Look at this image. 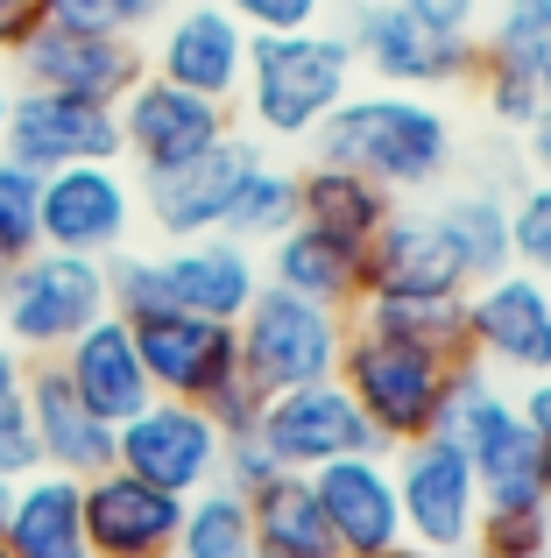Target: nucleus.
I'll return each instance as SVG.
<instances>
[{"label":"nucleus","instance_id":"12","mask_svg":"<svg viewBox=\"0 0 551 558\" xmlns=\"http://www.w3.org/2000/svg\"><path fill=\"white\" fill-rule=\"evenodd\" d=\"M248 22H241L226 0H177L163 22L149 28L142 57H149L156 78L184 85V93H206V99H241V78H248Z\"/></svg>","mask_w":551,"mask_h":558},{"label":"nucleus","instance_id":"50","mask_svg":"<svg viewBox=\"0 0 551 558\" xmlns=\"http://www.w3.org/2000/svg\"><path fill=\"white\" fill-rule=\"evenodd\" d=\"M255 558H290V551H255Z\"/></svg>","mask_w":551,"mask_h":558},{"label":"nucleus","instance_id":"24","mask_svg":"<svg viewBox=\"0 0 551 558\" xmlns=\"http://www.w3.org/2000/svg\"><path fill=\"white\" fill-rule=\"evenodd\" d=\"M57 368H64V381L78 389V403L93 410V417H107V424H127L142 403H156L135 332H127V318H113V312L93 318V326L57 354Z\"/></svg>","mask_w":551,"mask_h":558},{"label":"nucleus","instance_id":"36","mask_svg":"<svg viewBox=\"0 0 551 558\" xmlns=\"http://www.w3.org/2000/svg\"><path fill=\"white\" fill-rule=\"evenodd\" d=\"M42 22H64V28H99V36H149L177 0H36Z\"/></svg>","mask_w":551,"mask_h":558},{"label":"nucleus","instance_id":"51","mask_svg":"<svg viewBox=\"0 0 551 558\" xmlns=\"http://www.w3.org/2000/svg\"><path fill=\"white\" fill-rule=\"evenodd\" d=\"M332 8H360V0H332Z\"/></svg>","mask_w":551,"mask_h":558},{"label":"nucleus","instance_id":"32","mask_svg":"<svg viewBox=\"0 0 551 558\" xmlns=\"http://www.w3.org/2000/svg\"><path fill=\"white\" fill-rule=\"evenodd\" d=\"M297 227V170H283V163H255L248 170V184H241V198H234V213H226V227L220 233H234V241H248V247H269L276 233H290Z\"/></svg>","mask_w":551,"mask_h":558},{"label":"nucleus","instance_id":"48","mask_svg":"<svg viewBox=\"0 0 551 558\" xmlns=\"http://www.w3.org/2000/svg\"><path fill=\"white\" fill-rule=\"evenodd\" d=\"M360 558H439V551H425V545H411V537H403V545H382V551H360Z\"/></svg>","mask_w":551,"mask_h":558},{"label":"nucleus","instance_id":"14","mask_svg":"<svg viewBox=\"0 0 551 558\" xmlns=\"http://www.w3.org/2000/svg\"><path fill=\"white\" fill-rule=\"evenodd\" d=\"M467 354L481 368L524 375V381L551 375V283L544 276L502 269L467 290Z\"/></svg>","mask_w":551,"mask_h":558},{"label":"nucleus","instance_id":"34","mask_svg":"<svg viewBox=\"0 0 551 558\" xmlns=\"http://www.w3.org/2000/svg\"><path fill=\"white\" fill-rule=\"evenodd\" d=\"M36 432H28V354L0 340V474L22 481L36 474Z\"/></svg>","mask_w":551,"mask_h":558},{"label":"nucleus","instance_id":"20","mask_svg":"<svg viewBox=\"0 0 551 558\" xmlns=\"http://www.w3.org/2000/svg\"><path fill=\"white\" fill-rule=\"evenodd\" d=\"M156 269H163V298L177 312L234 326L262 290V247L234 241V233H198V241H170L156 255Z\"/></svg>","mask_w":551,"mask_h":558},{"label":"nucleus","instance_id":"47","mask_svg":"<svg viewBox=\"0 0 551 558\" xmlns=\"http://www.w3.org/2000/svg\"><path fill=\"white\" fill-rule=\"evenodd\" d=\"M14 93H22V85H14V71L0 64V142H8V113H14Z\"/></svg>","mask_w":551,"mask_h":558},{"label":"nucleus","instance_id":"40","mask_svg":"<svg viewBox=\"0 0 551 558\" xmlns=\"http://www.w3.org/2000/svg\"><path fill=\"white\" fill-rule=\"evenodd\" d=\"M226 8L248 22V36H297V28L326 22L332 0H226Z\"/></svg>","mask_w":551,"mask_h":558},{"label":"nucleus","instance_id":"41","mask_svg":"<svg viewBox=\"0 0 551 558\" xmlns=\"http://www.w3.org/2000/svg\"><path fill=\"white\" fill-rule=\"evenodd\" d=\"M276 474H283V466H276V452H269L255 432L226 438V452H220V481H226L234 495H255V488H269Z\"/></svg>","mask_w":551,"mask_h":558},{"label":"nucleus","instance_id":"9","mask_svg":"<svg viewBox=\"0 0 551 558\" xmlns=\"http://www.w3.org/2000/svg\"><path fill=\"white\" fill-rule=\"evenodd\" d=\"M142 227V191L121 163H71L50 170L36 191V233L42 247H64V255H93L113 262L121 247H135Z\"/></svg>","mask_w":551,"mask_h":558},{"label":"nucleus","instance_id":"52","mask_svg":"<svg viewBox=\"0 0 551 558\" xmlns=\"http://www.w3.org/2000/svg\"><path fill=\"white\" fill-rule=\"evenodd\" d=\"M0 558H14V551H8V545H0Z\"/></svg>","mask_w":551,"mask_h":558},{"label":"nucleus","instance_id":"25","mask_svg":"<svg viewBox=\"0 0 551 558\" xmlns=\"http://www.w3.org/2000/svg\"><path fill=\"white\" fill-rule=\"evenodd\" d=\"M0 545L14 558H93V545H85V481L50 474V466L22 474L8 523H0Z\"/></svg>","mask_w":551,"mask_h":558},{"label":"nucleus","instance_id":"49","mask_svg":"<svg viewBox=\"0 0 551 558\" xmlns=\"http://www.w3.org/2000/svg\"><path fill=\"white\" fill-rule=\"evenodd\" d=\"M8 502H14V481L0 474V523H8Z\"/></svg>","mask_w":551,"mask_h":558},{"label":"nucleus","instance_id":"18","mask_svg":"<svg viewBox=\"0 0 551 558\" xmlns=\"http://www.w3.org/2000/svg\"><path fill=\"white\" fill-rule=\"evenodd\" d=\"M474 276L445 233L439 205L396 198V213L368 241V298H467Z\"/></svg>","mask_w":551,"mask_h":558},{"label":"nucleus","instance_id":"7","mask_svg":"<svg viewBox=\"0 0 551 558\" xmlns=\"http://www.w3.org/2000/svg\"><path fill=\"white\" fill-rule=\"evenodd\" d=\"M396 466V502H403V537L439 558H467L474 551V523H481V481H474L460 438L425 432L411 446L389 452Z\"/></svg>","mask_w":551,"mask_h":558},{"label":"nucleus","instance_id":"43","mask_svg":"<svg viewBox=\"0 0 551 558\" xmlns=\"http://www.w3.org/2000/svg\"><path fill=\"white\" fill-rule=\"evenodd\" d=\"M396 8L425 14V22L453 28V36H474V28H481V14H488V0H396Z\"/></svg>","mask_w":551,"mask_h":558},{"label":"nucleus","instance_id":"35","mask_svg":"<svg viewBox=\"0 0 551 558\" xmlns=\"http://www.w3.org/2000/svg\"><path fill=\"white\" fill-rule=\"evenodd\" d=\"M510 269H530L551 283V178L510 184Z\"/></svg>","mask_w":551,"mask_h":558},{"label":"nucleus","instance_id":"13","mask_svg":"<svg viewBox=\"0 0 551 558\" xmlns=\"http://www.w3.org/2000/svg\"><path fill=\"white\" fill-rule=\"evenodd\" d=\"M255 438L276 452L283 474H318V466L354 460V452H389L382 438L368 432V417H360V403L346 396L340 375L304 381V389H283V396H262Z\"/></svg>","mask_w":551,"mask_h":558},{"label":"nucleus","instance_id":"39","mask_svg":"<svg viewBox=\"0 0 551 558\" xmlns=\"http://www.w3.org/2000/svg\"><path fill=\"white\" fill-rule=\"evenodd\" d=\"M467 85L481 93V113L495 128H510V135H524L530 113H538V99H544L530 78H516V71H502V64H481V57H474V78Z\"/></svg>","mask_w":551,"mask_h":558},{"label":"nucleus","instance_id":"2","mask_svg":"<svg viewBox=\"0 0 551 558\" xmlns=\"http://www.w3.org/2000/svg\"><path fill=\"white\" fill-rule=\"evenodd\" d=\"M354 85H360L354 50H346V36L332 22L297 28V36H255L234 121L255 142H311Z\"/></svg>","mask_w":551,"mask_h":558},{"label":"nucleus","instance_id":"23","mask_svg":"<svg viewBox=\"0 0 551 558\" xmlns=\"http://www.w3.org/2000/svg\"><path fill=\"white\" fill-rule=\"evenodd\" d=\"M262 283L297 290V298L332 304V312H354L368 298V241H346V233L297 219L290 233H276L262 247Z\"/></svg>","mask_w":551,"mask_h":558},{"label":"nucleus","instance_id":"19","mask_svg":"<svg viewBox=\"0 0 551 558\" xmlns=\"http://www.w3.org/2000/svg\"><path fill=\"white\" fill-rule=\"evenodd\" d=\"M177 523H184V495L149 488L127 466L85 481V545L93 558H177Z\"/></svg>","mask_w":551,"mask_h":558},{"label":"nucleus","instance_id":"38","mask_svg":"<svg viewBox=\"0 0 551 558\" xmlns=\"http://www.w3.org/2000/svg\"><path fill=\"white\" fill-rule=\"evenodd\" d=\"M107 304L113 318H149L163 312V269H156V255H135V247H121V255L107 262Z\"/></svg>","mask_w":551,"mask_h":558},{"label":"nucleus","instance_id":"17","mask_svg":"<svg viewBox=\"0 0 551 558\" xmlns=\"http://www.w3.org/2000/svg\"><path fill=\"white\" fill-rule=\"evenodd\" d=\"M142 347V368H149V389L156 396H177V403H212L226 381L241 375V347H234V326L220 318H198V312H163L149 318H127Z\"/></svg>","mask_w":551,"mask_h":558},{"label":"nucleus","instance_id":"30","mask_svg":"<svg viewBox=\"0 0 551 558\" xmlns=\"http://www.w3.org/2000/svg\"><path fill=\"white\" fill-rule=\"evenodd\" d=\"M481 64H502L551 93V0H488V28H474Z\"/></svg>","mask_w":551,"mask_h":558},{"label":"nucleus","instance_id":"31","mask_svg":"<svg viewBox=\"0 0 551 558\" xmlns=\"http://www.w3.org/2000/svg\"><path fill=\"white\" fill-rule=\"evenodd\" d=\"M177 558H255V517H248V495H234L226 481H212V488L184 495Z\"/></svg>","mask_w":551,"mask_h":558},{"label":"nucleus","instance_id":"22","mask_svg":"<svg viewBox=\"0 0 551 558\" xmlns=\"http://www.w3.org/2000/svg\"><path fill=\"white\" fill-rule=\"evenodd\" d=\"M28 432H36V460L50 474L93 481L113 466V424L78 403L57 361H28Z\"/></svg>","mask_w":551,"mask_h":558},{"label":"nucleus","instance_id":"16","mask_svg":"<svg viewBox=\"0 0 551 558\" xmlns=\"http://www.w3.org/2000/svg\"><path fill=\"white\" fill-rule=\"evenodd\" d=\"M0 156H14V163L36 170V178L71 170V163H121V121H113V107H99V99L22 85V93H14V113H8Z\"/></svg>","mask_w":551,"mask_h":558},{"label":"nucleus","instance_id":"4","mask_svg":"<svg viewBox=\"0 0 551 558\" xmlns=\"http://www.w3.org/2000/svg\"><path fill=\"white\" fill-rule=\"evenodd\" d=\"M346 332H354V318H346V312L311 304V298H297V290L262 283V290H255V304L234 318L241 375H248L262 396L304 389V381H326V375H340Z\"/></svg>","mask_w":551,"mask_h":558},{"label":"nucleus","instance_id":"11","mask_svg":"<svg viewBox=\"0 0 551 558\" xmlns=\"http://www.w3.org/2000/svg\"><path fill=\"white\" fill-rule=\"evenodd\" d=\"M14 85H36V93H71V99H99V107H121L135 93V78L149 71L135 36H99V28H64V22H36L22 36V50L8 57Z\"/></svg>","mask_w":551,"mask_h":558},{"label":"nucleus","instance_id":"26","mask_svg":"<svg viewBox=\"0 0 551 558\" xmlns=\"http://www.w3.org/2000/svg\"><path fill=\"white\" fill-rule=\"evenodd\" d=\"M510 184H516V178H502V170H495V178L453 184L445 198H431L474 283H481V276H502V269H510Z\"/></svg>","mask_w":551,"mask_h":558},{"label":"nucleus","instance_id":"33","mask_svg":"<svg viewBox=\"0 0 551 558\" xmlns=\"http://www.w3.org/2000/svg\"><path fill=\"white\" fill-rule=\"evenodd\" d=\"M544 545H551V502L544 495H502V502H481L474 558H538Z\"/></svg>","mask_w":551,"mask_h":558},{"label":"nucleus","instance_id":"6","mask_svg":"<svg viewBox=\"0 0 551 558\" xmlns=\"http://www.w3.org/2000/svg\"><path fill=\"white\" fill-rule=\"evenodd\" d=\"M340 36L354 50V71H368L375 85H396V93H445V85L474 78V36L425 22V14L396 8V0H360L340 8Z\"/></svg>","mask_w":551,"mask_h":558},{"label":"nucleus","instance_id":"29","mask_svg":"<svg viewBox=\"0 0 551 558\" xmlns=\"http://www.w3.org/2000/svg\"><path fill=\"white\" fill-rule=\"evenodd\" d=\"M389 213H396V198L382 184L354 178V170H340V163H304L297 170V219H311V227L346 233V241H375V227Z\"/></svg>","mask_w":551,"mask_h":558},{"label":"nucleus","instance_id":"8","mask_svg":"<svg viewBox=\"0 0 551 558\" xmlns=\"http://www.w3.org/2000/svg\"><path fill=\"white\" fill-rule=\"evenodd\" d=\"M113 121H121V163H135V178H163L177 163H198L241 128L226 99L184 93V85L156 78V71L135 78V93L113 107Z\"/></svg>","mask_w":551,"mask_h":558},{"label":"nucleus","instance_id":"44","mask_svg":"<svg viewBox=\"0 0 551 558\" xmlns=\"http://www.w3.org/2000/svg\"><path fill=\"white\" fill-rule=\"evenodd\" d=\"M524 170L530 178H551V93L538 99V113H530V128H524Z\"/></svg>","mask_w":551,"mask_h":558},{"label":"nucleus","instance_id":"27","mask_svg":"<svg viewBox=\"0 0 551 558\" xmlns=\"http://www.w3.org/2000/svg\"><path fill=\"white\" fill-rule=\"evenodd\" d=\"M346 318L360 332L396 340V347H425L439 361H467V298H360Z\"/></svg>","mask_w":551,"mask_h":558},{"label":"nucleus","instance_id":"15","mask_svg":"<svg viewBox=\"0 0 551 558\" xmlns=\"http://www.w3.org/2000/svg\"><path fill=\"white\" fill-rule=\"evenodd\" d=\"M255 163H262V142H255L248 128H234V135H226L220 149H206L198 163H177V170H163V178H135L142 219H149L163 241H198V233H220Z\"/></svg>","mask_w":551,"mask_h":558},{"label":"nucleus","instance_id":"28","mask_svg":"<svg viewBox=\"0 0 551 558\" xmlns=\"http://www.w3.org/2000/svg\"><path fill=\"white\" fill-rule=\"evenodd\" d=\"M255 517V551H290V558H340L326 531V509L311 495V474H276L269 488L248 495Z\"/></svg>","mask_w":551,"mask_h":558},{"label":"nucleus","instance_id":"5","mask_svg":"<svg viewBox=\"0 0 551 558\" xmlns=\"http://www.w3.org/2000/svg\"><path fill=\"white\" fill-rule=\"evenodd\" d=\"M445 375L453 361L425 354V347H396L382 332H346V354H340V381L346 396L360 403L368 432L382 438L389 452L411 446V438L439 432V410H445Z\"/></svg>","mask_w":551,"mask_h":558},{"label":"nucleus","instance_id":"42","mask_svg":"<svg viewBox=\"0 0 551 558\" xmlns=\"http://www.w3.org/2000/svg\"><path fill=\"white\" fill-rule=\"evenodd\" d=\"M206 410H212V424H220L226 438H241V432H255V417H262V389H255L248 375H234Z\"/></svg>","mask_w":551,"mask_h":558},{"label":"nucleus","instance_id":"1","mask_svg":"<svg viewBox=\"0 0 551 558\" xmlns=\"http://www.w3.org/2000/svg\"><path fill=\"white\" fill-rule=\"evenodd\" d=\"M304 149H311V163H340L354 178L382 184L389 198H425V191H439L453 178L460 128L439 107V93H396V85H368L360 93L354 85Z\"/></svg>","mask_w":551,"mask_h":558},{"label":"nucleus","instance_id":"10","mask_svg":"<svg viewBox=\"0 0 551 558\" xmlns=\"http://www.w3.org/2000/svg\"><path fill=\"white\" fill-rule=\"evenodd\" d=\"M220 452H226V432L212 424V410L177 403V396H156L127 424H113V466H127L135 481L170 488V495L212 488L220 481Z\"/></svg>","mask_w":551,"mask_h":558},{"label":"nucleus","instance_id":"37","mask_svg":"<svg viewBox=\"0 0 551 558\" xmlns=\"http://www.w3.org/2000/svg\"><path fill=\"white\" fill-rule=\"evenodd\" d=\"M36 191H42L36 170H22L14 156H0V276H8L22 255H36V247H42V233H36Z\"/></svg>","mask_w":551,"mask_h":558},{"label":"nucleus","instance_id":"45","mask_svg":"<svg viewBox=\"0 0 551 558\" xmlns=\"http://www.w3.org/2000/svg\"><path fill=\"white\" fill-rule=\"evenodd\" d=\"M42 22V8L36 0H0V64H8L14 50H22V36Z\"/></svg>","mask_w":551,"mask_h":558},{"label":"nucleus","instance_id":"21","mask_svg":"<svg viewBox=\"0 0 551 558\" xmlns=\"http://www.w3.org/2000/svg\"><path fill=\"white\" fill-rule=\"evenodd\" d=\"M311 495L326 509V531L340 558L403 545V502H396V466L389 452H354V460H332L311 474Z\"/></svg>","mask_w":551,"mask_h":558},{"label":"nucleus","instance_id":"46","mask_svg":"<svg viewBox=\"0 0 551 558\" xmlns=\"http://www.w3.org/2000/svg\"><path fill=\"white\" fill-rule=\"evenodd\" d=\"M516 410H524V424L538 432V446L551 452V375H538L524 396H516Z\"/></svg>","mask_w":551,"mask_h":558},{"label":"nucleus","instance_id":"3","mask_svg":"<svg viewBox=\"0 0 551 558\" xmlns=\"http://www.w3.org/2000/svg\"><path fill=\"white\" fill-rule=\"evenodd\" d=\"M107 262L36 247L0 276V340L28 361H57L93 318H107Z\"/></svg>","mask_w":551,"mask_h":558}]
</instances>
